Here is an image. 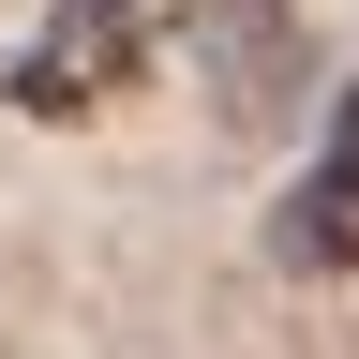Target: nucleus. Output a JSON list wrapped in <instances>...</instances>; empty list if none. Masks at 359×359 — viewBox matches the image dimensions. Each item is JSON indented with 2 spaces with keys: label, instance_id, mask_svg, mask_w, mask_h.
I'll use <instances>...</instances> for the list:
<instances>
[{
  "label": "nucleus",
  "instance_id": "obj_1",
  "mask_svg": "<svg viewBox=\"0 0 359 359\" xmlns=\"http://www.w3.org/2000/svg\"><path fill=\"white\" fill-rule=\"evenodd\" d=\"M180 30H195V0H45V30L15 45V120H90V105H120Z\"/></svg>",
  "mask_w": 359,
  "mask_h": 359
},
{
  "label": "nucleus",
  "instance_id": "obj_3",
  "mask_svg": "<svg viewBox=\"0 0 359 359\" xmlns=\"http://www.w3.org/2000/svg\"><path fill=\"white\" fill-rule=\"evenodd\" d=\"M269 255L285 269H359V90H330V135H314V165H299V195L269 210Z\"/></svg>",
  "mask_w": 359,
  "mask_h": 359
},
{
  "label": "nucleus",
  "instance_id": "obj_2",
  "mask_svg": "<svg viewBox=\"0 0 359 359\" xmlns=\"http://www.w3.org/2000/svg\"><path fill=\"white\" fill-rule=\"evenodd\" d=\"M195 45H210V105H224V135H269V120L299 105V60H314L299 0H195Z\"/></svg>",
  "mask_w": 359,
  "mask_h": 359
}]
</instances>
